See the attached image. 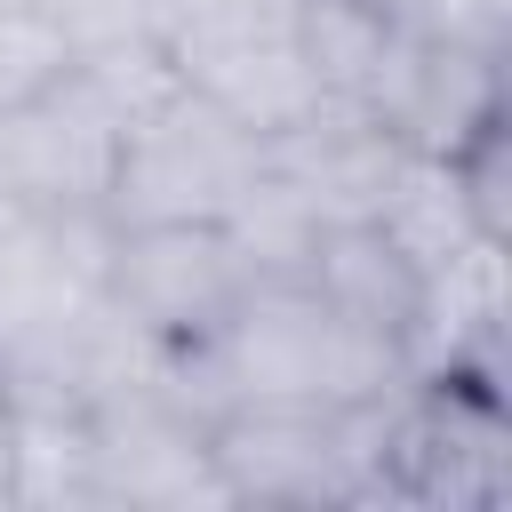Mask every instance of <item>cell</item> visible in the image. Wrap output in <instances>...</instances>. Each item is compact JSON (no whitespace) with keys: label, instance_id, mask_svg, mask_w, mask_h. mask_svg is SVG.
<instances>
[{"label":"cell","instance_id":"9","mask_svg":"<svg viewBox=\"0 0 512 512\" xmlns=\"http://www.w3.org/2000/svg\"><path fill=\"white\" fill-rule=\"evenodd\" d=\"M384 16L424 40H464V48L512 56V0H384Z\"/></svg>","mask_w":512,"mask_h":512},{"label":"cell","instance_id":"7","mask_svg":"<svg viewBox=\"0 0 512 512\" xmlns=\"http://www.w3.org/2000/svg\"><path fill=\"white\" fill-rule=\"evenodd\" d=\"M440 168H448V184H456L464 224H472L488 248H512V112L488 120L480 136H464Z\"/></svg>","mask_w":512,"mask_h":512},{"label":"cell","instance_id":"8","mask_svg":"<svg viewBox=\"0 0 512 512\" xmlns=\"http://www.w3.org/2000/svg\"><path fill=\"white\" fill-rule=\"evenodd\" d=\"M64 64H72L64 8H0V120L32 104Z\"/></svg>","mask_w":512,"mask_h":512},{"label":"cell","instance_id":"5","mask_svg":"<svg viewBox=\"0 0 512 512\" xmlns=\"http://www.w3.org/2000/svg\"><path fill=\"white\" fill-rule=\"evenodd\" d=\"M248 280L232 224H104V296L160 352L200 344Z\"/></svg>","mask_w":512,"mask_h":512},{"label":"cell","instance_id":"2","mask_svg":"<svg viewBox=\"0 0 512 512\" xmlns=\"http://www.w3.org/2000/svg\"><path fill=\"white\" fill-rule=\"evenodd\" d=\"M384 400H232L208 416V472L224 504L344 512L376 504L384 480Z\"/></svg>","mask_w":512,"mask_h":512},{"label":"cell","instance_id":"11","mask_svg":"<svg viewBox=\"0 0 512 512\" xmlns=\"http://www.w3.org/2000/svg\"><path fill=\"white\" fill-rule=\"evenodd\" d=\"M0 8H64V0H0Z\"/></svg>","mask_w":512,"mask_h":512},{"label":"cell","instance_id":"1","mask_svg":"<svg viewBox=\"0 0 512 512\" xmlns=\"http://www.w3.org/2000/svg\"><path fill=\"white\" fill-rule=\"evenodd\" d=\"M168 368L208 416L232 400H384L408 384V352L304 272H256Z\"/></svg>","mask_w":512,"mask_h":512},{"label":"cell","instance_id":"3","mask_svg":"<svg viewBox=\"0 0 512 512\" xmlns=\"http://www.w3.org/2000/svg\"><path fill=\"white\" fill-rule=\"evenodd\" d=\"M272 168V136L224 112L216 96L168 80L120 136L104 224H232Z\"/></svg>","mask_w":512,"mask_h":512},{"label":"cell","instance_id":"10","mask_svg":"<svg viewBox=\"0 0 512 512\" xmlns=\"http://www.w3.org/2000/svg\"><path fill=\"white\" fill-rule=\"evenodd\" d=\"M0 504H16V392L0 376Z\"/></svg>","mask_w":512,"mask_h":512},{"label":"cell","instance_id":"6","mask_svg":"<svg viewBox=\"0 0 512 512\" xmlns=\"http://www.w3.org/2000/svg\"><path fill=\"white\" fill-rule=\"evenodd\" d=\"M360 112H368L400 152L448 160L464 136H480L488 120L512 112L504 48L424 40V32H400V24H392V40H384V56H376V72H368Z\"/></svg>","mask_w":512,"mask_h":512},{"label":"cell","instance_id":"4","mask_svg":"<svg viewBox=\"0 0 512 512\" xmlns=\"http://www.w3.org/2000/svg\"><path fill=\"white\" fill-rule=\"evenodd\" d=\"M504 496H512L504 368H480V360L408 368V384L392 392V424H384V480H376V504L496 512Z\"/></svg>","mask_w":512,"mask_h":512}]
</instances>
